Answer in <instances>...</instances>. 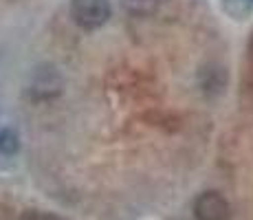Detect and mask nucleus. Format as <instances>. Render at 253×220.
Segmentation results:
<instances>
[{
    "mask_svg": "<svg viewBox=\"0 0 253 220\" xmlns=\"http://www.w3.org/2000/svg\"><path fill=\"white\" fill-rule=\"evenodd\" d=\"M196 220H229V203L218 192H203L194 200Z\"/></svg>",
    "mask_w": 253,
    "mask_h": 220,
    "instance_id": "3",
    "label": "nucleus"
},
{
    "mask_svg": "<svg viewBox=\"0 0 253 220\" xmlns=\"http://www.w3.org/2000/svg\"><path fill=\"white\" fill-rule=\"evenodd\" d=\"M24 220H64V218L55 216V214H51V212H40V209H33V212L24 214Z\"/></svg>",
    "mask_w": 253,
    "mask_h": 220,
    "instance_id": "6",
    "label": "nucleus"
},
{
    "mask_svg": "<svg viewBox=\"0 0 253 220\" xmlns=\"http://www.w3.org/2000/svg\"><path fill=\"white\" fill-rule=\"evenodd\" d=\"M69 11L77 27L92 31V29H99L108 22L110 13H113V4H110V0H71Z\"/></svg>",
    "mask_w": 253,
    "mask_h": 220,
    "instance_id": "1",
    "label": "nucleus"
},
{
    "mask_svg": "<svg viewBox=\"0 0 253 220\" xmlns=\"http://www.w3.org/2000/svg\"><path fill=\"white\" fill-rule=\"evenodd\" d=\"M121 4H124L130 13H134V16H145V13L154 11L157 0H121Z\"/></svg>",
    "mask_w": 253,
    "mask_h": 220,
    "instance_id": "5",
    "label": "nucleus"
},
{
    "mask_svg": "<svg viewBox=\"0 0 253 220\" xmlns=\"http://www.w3.org/2000/svg\"><path fill=\"white\" fill-rule=\"evenodd\" d=\"M251 2H253V0H251Z\"/></svg>",
    "mask_w": 253,
    "mask_h": 220,
    "instance_id": "7",
    "label": "nucleus"
},
{
    "mask_svg": "<svg viewBox=\"0 0 253 220\" xmlns=\"http://www.w3.org/2000/svg\"><path fill=\"white\" fill-rule=\"evenodd\" d=\"M62 90V75L57 73L55 66L42 64L33 71L31 84H29V95L36 99H51V97L60 95Z\"/></svg>",
    "mask_w": 253,
    "mask_h": 220,
    "instance_id": "2",
    "label": "nucleus"
},
{
    "mask_svg": "<svg viewBox=\"0 0 253 220\" xmlns=\"http://www.w3.org/2000/svg\"><path fill=\"white\" fill-rule=\"evenodd\" d=\"M20 150V134L13 128H0V154L13 156Z\"/></svg>",
    "mask_w": 253,
    "mask_h": 220,
    "instance_id": "4",
    "label": "nucleus"
}]
</instances>
